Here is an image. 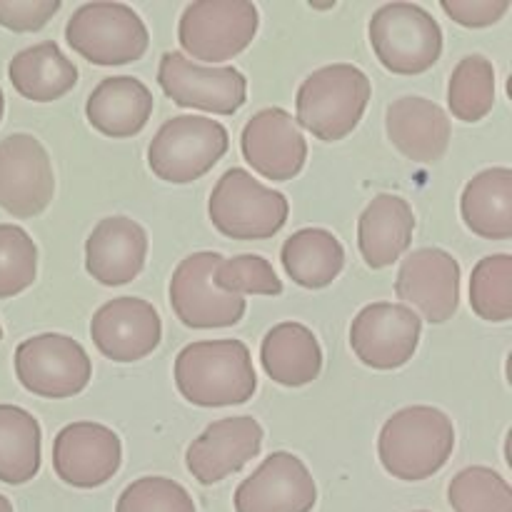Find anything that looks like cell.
Instances as JSON below:
<instances>
[{"instance_id":"cell-16","label":"cell","mask_w":512,"mask_h":512,"mask_svg":"<svg viewBox=\"0 0 512 512\" xmlns=\"http://www.w3.org/2000/svg\"><path fill=\"white\" fill-rule=\"evenodd\" d=\"M318 488L303 460L293 453L268 455L258 470L235 490V512H310Z\"/></svg>"},{"instance_id":"cell-32","label":"cell","mask_w":512,"mask_h":512,"mask_svg":"<svg viewBox=\"0 0 512 512\" xmlns=\"http://www.w3.org/2000/svg\"><path fill=\"white\" fill-rule=\"evenodd\" d=\"M38 248L20 225H0V300L20 295L35 283Z\"/></svg>"},{"instance_id":"cell-25","label":"cell","mask_w":512,"mask_h":512,"mask_svg":"<svg viewBox=\"0 0 512 512\" xmlns=\"http://www.w3.org/2000/svg\"><path fill=\"white\" fill-rule=\"evenodd\" d=\"M8 78L13 88L33 103H53L78 83V68L68 55L58 48V43H45L25 48L10 60Z\"/></svg>"},{"instance_id":"cell-21","label":"cell","mask_w":512,"mask_h":512,"mask_svg":"<svg viewBox=\"0 0 512 512\" xmlns=\"http://www.w3.org/2000/svg\"><path fill=\"white\" fill-rule=\"evenodd\" d=\"M388 138L408 160L420 165H433L448 153L450 118L438 103L428 98H400L390 103L385 113Z\"/></svg>"},{"instance_id":"cell-38","label":"cell","mask_w":512,"mask_h":512,"mask_svg":"<svg viewBox=\"0 0 512 512\" xmlns=\"http://www.w3.org/2000/svg\"><path fill=\"white\" fill-rule=\"evenodd\" d=\"M3 113H5V98H3V90H0V120H3Z\"/></svg>"},{"instance_id":"cell-2","label":"cell","mask_w":512,"mask_h":512,"mask_svg":"<svg viewBox=\"0 0 512 512\" xmlns=\"http://www.w3.org/2000/svg\"><path fill=\"white\" fill-rule=\"evenodd\" d=\"M453 450V420L430 405L398 410L383 425L378 438V455L385 473L403 483L433 478L448 465Z\"/></svg>"},{"instance_id":"cell-39","label":"cell","mask_w":512,"mask_h":512,"mask_svg":"<svg viewBox=\"0 0 512 512\" xmlns=\"http://www.w3.org/2000/svg\"><path fill=\"white\" fill-rule=\"evenodd\" d=\"M0 340H3V325H0Z\"/></svg>"},{"instance_id":"cell-3","label":"cell","mask_w":512,"mask_h":512,"mask_svg":"<svg viewBox=\"0 0 512 512\" xmlns=\"http://www.w3.org/2000/svg\"><path fill=\"white\" fill-rule=\"evenodd\" d=\"M373 88L358 65L335 63L315 70L298 88V128L323 143H335L353 133L363 120Z\"/></svg>"},{"instance_id":"cell-15","label":"cell","mask_w":512,"mask_h":512,"mask_svg":"<svg viewBox=\"0 0 512 512\" xmlns=\"http://www.w3.org/2000/svg\"><path fill=\"white\" fill-rule=\"evenodd\" d=\"M120 463V438L100 423H70L53 440V470L70 488H100L115 478Z\"/></svg>"},{"instance_id":"cell-17","label":"cell","mask_w":512,"mask_h":512,"mask_svg":"<svg viewBox=\"0 0 512 512\" xmlns=\"http://www.w3.org/2000/svg\"><path fill=\"white\" fill-rule=\"evenodd\" d=\"M240 148L250 168L273 183L293 180L308 160L303 130L283 108H265L255 113L245 123Z\"/></svg>"},{"instance_id":"cell-26","label":"cell","mask_w":512,"mask_h":512,"mask_svg":"<svg viewBox=\"0 0 512 512\" xmlns=\"http://www.w3.org/2000/svg\"><path fill=\"white\" fill-rule=\"evenodd\" d=\"M460 213L465 225L485 240L512 238V170L488 168L463 190Z\"/></svg>"},{"instance_id":"cell-31","label":"cell","mask_w":512,"mask_h":512,"mask_svg":"<svg viewBox=\"0 0 512 512\" xmlns=\"http://www.w3.org/2000/svg\"><path fill=\"white\" fill-rule=\"evenodd\" d=\"M448 503L455 512H512V490L493 468L473 465L450 480Z\"/></svg>"},{"instance_id":"cell-13","label":"cell","mask_w":512,"mask_h":512,"mask_svg":"<svg viewBox=\"0 0 512 512\" xmlns=\"http://www.w3.org/2000/svg\"><path fill=\"white\" fill-rule=\"evenodd\" d=\"M55 195L48 150L28 133L0 140V208L13 218H35Z\"/></svg>"},{"instance_id":"cell-6","label":"cell","mask_w":512,"mask_h":512,"mask_svg":"<svg viewBox=\"0 0 512 512\" xmlns=\"http://www.w3.org/2000/svg\"><path fill=\"white\" fill-rule=\"evenodd\" d=\"M228 130L203 115H178L160 125L148 145V165L160 180L188 185L203 178L228 153Z\"/></svg>"},{"instance_id":"cell-34","label":"cell","mask_w":512,"mask_h":512,"mask_svg":"<svg viewBox=\"0 0 512 512\" xmlns=\"http://www.w3.org/2000/svg\"><path fill=\"white\" fill-rule=\"evenodd\" d=\"M115 512H198L193 498L170 478H140L120 493Z\"/></svg>"},{"instance_id":"cell-24","label":"cell","mask_w":512,"mask_h":512,"mask_svg":"<svg viewBox=\"0 0 512 512\" xmlns=\"http://www.w3.org/2000/svg\"><path fill=\"white\" fill-rule=\"evenodd\" d=\"M265 375L283 388H303L323 370V350L313 330L300 323H280L260 343Z\"/></svg>"},{"instance_id":"cell-29","label":"cell","mask_w":512,"mask_h":512,"mask_svg":"<svg viewBox=\"0 0 512 512\" xmlns=\"http://www.w3.org/2000/svg\"><path fill=\"white\" fill-rule=\"evenodd\" d=\"M450 113L463 123H478L495 105V68L485 55H465L448 83Z\"/></svg>"},{"instance_id":"cell-14","label":"cell","mask_w":512,"mask_h":512,"mask_svg":"<svg viewBox=\"0 0 512 512\" xmlns=\"http://www.w3.org/2000/svg\"><path fill=\"white\" fill-rule=\"evenodd\" d=\"M395 293L410 310L418 308L428 323H448L460 305L458 260L440 248L413 250L400 265Z\"/></svg>"},{"instance_id":"cell-20","label":"cell","mask_w":512,"mask_h":512,"mask_svg":"<svg viewBox=\"0 0 512 512\" xmlns=\"http://www.w3.org/2000/svg\"><path fill=\"white\" fill-rule=\"evenodd\" d=\"M148 255V233L125 215L100 220L85 240V270L105 288L128 285Z\"/></svg>"},{"instance_id":"cell-8","label":"cell","mask_w":512,"mask_h":512,"mask_svg":"<svg viewBox=\"0 0 512 512\" xmlns=\"http://www.w3.org/2000/svg\"><path fill=\"white\" fill-rule=\"evenodd\" d=\"M258 25V8L248 0H198L180 15L178 40L193 60L225 63L253 43Z\"/></svg>"},{"instance_id":"cell-10","label":"cell","mask_w":512,"mask_h":512,"mask_svg":"<svg viewBox=\"0 0 512 512\" xmlns=\"http://www.w3.org/2000/svg\"><path fill=\"white\" fill-rule=\"evenodd\" d=\"M223 255L200 250L180 260L170 278V305L178 320L188 328L210 330L238 325L245 315V300L218 290L213 273Z\"/></svg>"},{"instance_id":"cell-9","label":"cell","mask_w":512,"mask_h":512,"mask_svg":"<svg viewBox=\"0 0 512 512\" xmlns=\"http://www.w3.org/2000/svg\"><path fill=\"white\" fill-rule=\"evenodd\" d=\"M15 375L28 393L63 400L88 388L93 363L78 340L60 333H43L18 345Z\"/></svg>"},{"instance_id":"cell-19","label":"cell","mask_w":512,"mask_h":512,"mask_svg":"<svg viewBox=\"0 0 512 512\" xmlns=\"http://www.w3.org/2000/svg\"><path fill=\"white\" fill-rule=\"evenodd\" d=\"M263 448V428L250 415L215 420L193 440L185 453V465L200 485H215L240 473Z\"/></svg>"},{"instance_id":"cell-40","label":"cell","mask_w":512,"mask_h":512,"mask_svg":"<svg viewBox=\"0 0 512 512\" xmlns=\"http://www.w3.org/2000/svg\"><path fill=\"white\" fill-rule=\"evenodd\" d=\"M415 512H428V510H415Z\"/></svg>"},{"instance_id":"cell-28","label":"cell","mask_w":512,"mask_h":512,"mask_svg":"<svg viewBox=\"0 0 512 512\" xmlns=\"http://www.w3.org/2000/svg\"><path fill=\"white\" fill-rule=\"evenodd\" d=\"M40 423L18 405H0V483L25 485L40 470Z\"/></svg>"},{"instance_id":"cell-36","label":"cell","mask_w":512,"mask_h":512,"mask_svg":"<svg viewBox=\"0 0 512 512\" xmlns=\"http://www.w3.org/2000/svg\"><path fill=\"white\" fill-rule=\"evenodd\" d=\"M445 15L463 28H490L510 10V0H443Z\"/></svg>"},{"instance_id":"cell-1","label":"cell","mask_w":512,"mask_h":512,"mask_svg":"<svg viewBox=\"0 0 512 512\" xmlns=\"http://www.w3.org/2000/svg\"><path fill=\"white\" fill-rule=\"evenodd\" d=\"M175 385L190 405L228 408L243 405L258 390L253 358L240 340H200L175 358Z\"/></svg>"},{"instance_id":"cell-7","label":"cell","mask_w":512,"mask_h":512,"mask_svg":"<svg viewBox=\"0 0 512 512\" xmlns=\"http://www.w3.org/2000/svg\"><path fill=\"white\" fill-rule=\"evenodd\" d=\"M70 48L93 65H128L150 45L143 18L125 3H85L65 25Z\"/></svg>"},{"instance_id":"cell-5","label":"cell","mask_w":512,"mask_h":512,"mask_svg":"<svg viewBox=\"0 0 512 512\" xmlns=\"http://www.w3.org/2000/svg\"><path fill=\"white\" fill-rule=\"evenodd\" d=\"M368 35L375 58L395 75L425 73L443 53V30L438 20L415 3H388L375 10Z\"/></svg>"},{"instance_id":"cell-11","label":"cell","mask_w":512,"mask_h":512,"mask_svg":"<svg viewBox=\"0 0 512 512\" xmlns=\"http://www.w3.org/2000/svg\"><path fill=\"white\" fill-rule=\"evenodd\" d=\"M158 83L180 108L205 110L215 115L238 113L248 98V80L233 65H198L183 53L160 58Z\"/></svg>"},{"instance_id":"cell-27","label":"cell","mask_w":512,"mask_h":512,"mask_svg":"<svg viewBox=\"0 0 512 512\" xmlns=\"http://www.w3.org/2000/svg\"><path fill=\"white\" fill-rule=\"evenodd\" d=\"M280 260L293 283L300 288H328L345 268L340 240L325 228H303L290 235L280 250Z\"/></svg>"},{"instance_id":"cell-33","label":"cell","mask_w":512,"mask_h":512,"mask_svg":"<svg viewBox=\"0 0 512 512\" xmlns=\"http://www.w3.org/2000/svg\"><path fill=\"white\" fill-rule=\"evenodd\" d=\"M218 290L228 295H280L283 280L263 255H235L223 258L213 273Z\"/></svg>"},{"instance_id":"cell-35","label":"cell","mask_w":512,"mask_h":512,"mask_svg":"<svg viewBox=\"0 0 512 512\" xmlns=\"http://www.w3.org/2000/svg\"><path fill=\"white\" fill-rule=\"evenodd\" d=\"M60 10V0H0V25L13 33H35Z\"/></svg>"},{"instance_id":"cell-23","label":"cell","mask_w":512,"mask_h":512,"mask_svg":"<svg viewBox=\"0 0 512 512\" xmlns=\"http://www.w3.org/2000/svg\"><path fill=\"white\" fill-rule=\"evenodd\" d=\"M415 213L400 195H375L358 220V245L373 270L388 268L403 258L413 243Z\"/></svg>"},{"instance_id":"cell-37","label":"cell","mask_w":512,"mask_h":512,"mask_svg":"<svg viewBox=\"0 0 512 512\" xmlns=\"http://www.w3.org/2000/svg\"><path fill=\"white\" fill-rule=\"evenodd\" d=\"M0 512H15L13 510V503H10V500L5 498V495H0Z\"/></svg>"},{"instance_id":"cell-18","label":"cell","mask_w":512,"mask_h":512,"mask_svg":"<svg viewBox=\"0 0 512 512\" xmlns=\"http://www.w3.org/2000/svg\"><path fill=\"white\" fill-rule=\"evenodd\" d=\"M90 338L113 363H138L160 345L163 323L148 300L115 298L95 310L90 320Z\"/></svg>"},{"instance_id":"cell-12","label":"cell","mask_w":512,"mask_h":512,"mask_svg":"<svg viewBox=\"0 0 512 512\" xmlns=\"http://www.w3.org/2000/svg\"><path fill=\"white\" fill-rule=\"evenodd\" d=\"M423 320L403 303L365 305L350 325V348L373 370H398L418 350Z\"/></svg>"},{"instance_id":"cell-22","label":"cell","mask_w":512,"mask_h":512,"mask_svg":"<svg viewBox=\"0 0 512 512\" xmlns=\"http://www.w3.org/2000/svg\"><path fill=\"white\" fill-rule=\"evenodd\" d=\"M153 93L133 75H115L95 85L85 103L88 123L108 138H133L153 115Z\"/></svg>"},{"instance_id":"cell-30","label":"cell","mask_w":512,"mask_h":512,"mask_svg":"<svg viewBox=\"0 0 512 512\" xmlns=\"http://www.w3.org/2000/svg\"><path fill=\"white\" fill-rule=\"evenodd\" d=\"M470 308L488 323L512 318V258L505 253L480 260L470 275Z\"/></svg>"},{"instance_id":"cell-4","label":"cell","mask_w":512,"mask_h":512,"mask_svg":"<svg viewBox=\"0 0 512 512\" xmlns=\"http://www.w3.org/2000/svg\"><path fill=\"white\" fill-rule=\"evenodd\" d=\"M288 213V198L278 190L265 188L243 168L225 170L208 200L213 225L233 240L273 238L288 223Z\"/></svg>"}]
</instances>
